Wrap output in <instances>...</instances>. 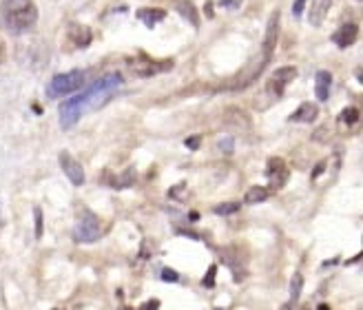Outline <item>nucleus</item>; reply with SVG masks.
<instances>
[{
	"instance_id": "a211bd4d",
	"label": "nucleus",
	"mask_w": 363,
	"mask_h": 310,
	"mask_svg": "<svg viewBox=\"0 0 363 310\" xmlns=\"http://www.w3.org/2000/svg\"><path fill=\"white\" fill-rule=\"evenodd\" d=\"M343 124H348V126H352V124H357L359 122V109L357 106H348V109H343L341 111V118H339Z\"/></svg>"
},
{
	"instance_id": "412c9836",
	"label": "nucleus",
	"mask_w": 363,
	"mask_h": 310,
	"mask_svg": "<svg viewBox=\"0 0 363 310\" xmlns=\"http://www.w3.org/2000/svg\"><path fill=\"white\" fill-rule=\"evenodd\" d=\"M160 277H162V282H169V284H175V282H179V275L173 270V268H164L160 272Z\"/></svg>"
},
{
	"instance_id": "f03ea898",
	"label": "nucleus",
	"mask_w": 363,
	"mask_h": 310,
	"mask_svg": "<svg viewBox=\"0 0 363 310\" xmlns=\"http://www.w3.org/2000/svg\"><path fill=\"white\" fill-rule=\"evenodd\" d=\"M35 23H38V7L33 0H0V27L7 33H29Z\"/></svg>"
},
{
	"instance_id": "1a4fd4ad",
	"label": "nucleus",
	"mask_w": 363,
	"mask_h": 310,
	"mask_svg": "<svg viewBox=\"0 0 363 310\" xmlns=\"http://www.w3.org/2000/svg\"><path fill=\"white\" fill-rule=\"evenodd\" d=\"M266 173H268V179H270V187H272V189L284 187V182H286V177H288L286 164H284L279 157H272V160L268 162Z\"/></svg>"
},
{
	"instance_id": "f8f14e48",
	"label": "nucleus",
	"mask_w": 363,
	"mask_h": 310,
	"mask_svg": "<svg viewBox=\"0 0 363 310\" xmlns=\"http://www.w3.org/2000/svg\"><path fill=\"white\" fill-rule=\"evenodd\" d=\"M330 87H333V76L328 71H319L315 76V94H317V100L325 102L330 98Z\"/></svg>"
},
{
	"instance_id": "6ab92c4d",
	"label": "nucleus",
	"mask_w": 363,
	"mask_h": 310,
	"mask_svg": "<svg viewBox=\"0 0 363 310\" xmlns=\"http://www.w3.org/2000/svg\"><path fill=\"white\" fill-rule=\"evenodd\" d=\"M301 288H303V277L297 272V275H293V282H290V299L297 301L301 295Z\"/></svg>"
},
{
	"instance_id": "6e6552de",
	"label": "nucleus",
	"mask_w": 363,
	"mask_h": 310,
	"mask_svg": "<svg viewBox=\"0 0 363 310\" xmlns=\"http://www.w3.org/2000/svg\"><path fill=\"white\" fill-rule=\"evenodd\" d=\"M357 38H359V27H357L354 23H346V25H341V27L335 31V35H333L335 45H337V47H341V49H348V47H352V45L357 43Z\"/></svg>"
},
{
	"instance_id": "f3484780",
	"label": "nucleus",
	"mask_w": 363,
	"mask_h": 310,
	"mask_svg": "<svg viewBox=\"0 0 363 310\" xmlns=\"http://www.w3.org/2000/svg\"><path fill=\"white\" fill-rule=\"evenodd\" d=\"M246 204H259V202H264V199H268V189H264V187H252V189H248L246 191Z\"/></svg>"
},
{
	"instance_id": "2f4dec72",
	"label": "nucleus",
	"mask_w": 363,
	"mask_h": 310,
	"mask_svg": "<svg viewBox=\"0 0 363 310\" xmlns=\"http://www.w3.org/2000/svg\"><path fill=\"white\" fill-rule=\"evenodd\" d=\"M357 3H361V0H357Z\"/></svg>"
},
{
	"instance_id": "4468645a",
	"label": "nucleus",
	"mask_w": 363,
	"mask_h": 310,
	"mask_svg": "<svg viewBox=\"0 0 363 310\" xmlns=\"http://www.w3.org/2000/svg\"><path fill=\"white\" fill-rule=\"evenodd\" d=\"M69 38L76 40L78 47H86L91 43V29L82 27V25H71L69 27Z\"/></svg>"
},
{
	"instance_id": "c85d7f7f",
	"label": "nucleus",
	"mask_w": 363,
	"mask_h": 310,
	"mask_svg": "<svg viewBox=\"0 0 363 310\" xmlns=\"http://www.w3.org/2000/svg\"><path fill=\"white\" fill-rule=\"evenodd\" d=\"M321 173H323V164H319V167H317V169H315V171H313V177H315V179H317V177H319V175H321Z\"/></svg>"
},
{
	"instance_id": "c756f323",
	"label": "nucleus",
	"mask_w": 363,
	"mask_h": 310,
	"mask_svg": "<svg viewBox=\"0 0 363 310\" xmlns=\"http://www.w3.org/2000/svg\"><path fill=\"white\" fill-rule=\"evenodd\" d=\"M317 310H330V308H328V304H321V306H317Z\"/></svg>"
},
{
	"instance_id": "ddd939ff",
	"label": "nucleus",
	"mask_w": 363,
	"mask_h": 310,
	"mask_svg": "<svg viewBox=\"0 0 363 310\" xmlns=\"http://www.w3.org/2000/svg\"><path fill=\"white\" fill-rule=\"evenodd\" d=\"M175 9H177V13H179L182 18H184L186 23H191L193 27L199 25L197 9H195V5L191 3V0H175Z\"/></svg>"
},
{
	"instance_id": "0eeeda50",
	"label": "nucleus",
	"mask_w": 363,
	"mask_h": 310,
	"mask_svg": "<svg viewBox=\"0 0 363 310\" xmlns=\"http://www.w3.org/2000/svg\"><path fill=\"white\" fill-rule=\"evenodd\" d=\"M297 76V69L295 67H284V69H277L275 74H272L270 82H268V91H272L275 96H281L284 89L288 82H293Z\"/></svg>"
},
{
	"instance_id": "9b49d317",
	"label": "nucleus",
	"mask_w": 363,
	"mask_h": 310,
	"mask_svg": "<svg viewBox=\"0 0 363 310\" xmlns=\"http://www.w3.org/2000/svg\"><path fill=\"white\" fill-rule=\"evenodd\" d=\"M317 116H319V106L317 104H313V102H303V104H299V109L297 111L290 116V122H303V124H311V122H315L317 120Z\"/></svg>"
},
{
	"instance_id": "f257e3e1",
	"label": "nucleus",
	"mask_w": 363,
	"mask_h": 310,
	"mask_svg": "<svg viewBox=\"0 0 363 310\" xmlns=\"http://www.w3.org/2000/svg\"><path fill=\"white\" fill-rule=\"evenodd\" d=\"M122 87V76L120 74H106L104 78L96 80L84 94L69 98L67 102L60 104V126L65 131L74 129L80 122V118L89 111H96V109L104 106L111 100Z\"/></svg>"
},
{
	"instance_id": "393cba45",
	"label": "nucleus",
	"mask_w": 363,
	"mask_h": 310,
	"mask_svg": "<svg viewBox=\"0 0 363 310\" xmlns=\"http://www.w3.org/2000/svg\"><path fill=\"white\" fill-rule=\"evenodd\" d=\"M220 149H222L224 153H226V151L230 153V151H233V138H224V140L220 142Z\"/></svg>"
},
{
	"instance_id": "5701e85b",
	"label": "nucleus",
	"mask_w": 363,
	"mask_h": 310,
	"mask_svg": "<svg viewBox=\"0 0 363 310\" xmlns=\"http://www.w3.org/2000/svg\"><path fill=\"white\" fill-rule=\"evenodd\" d=\"M215 275H217V266H211L208 272H206V277L202 279V286H204V288H211V286L215 284Z\"/></svg>"
},
{
	"instance_id": "dca6fc26",
	"label": "nucleus",
	"mask_w": 363,
	"mask_h": 310,
	"mask_svg": "<svg viewBox=\"0 0 363 310\" xmlns=\"http://www.w3.org/2000/svg\"><path fill=\"white\" fill-rule=\"evenodd\" d=\"M111 184L116 187V189H129V187H133L135 184V169H126L122 175H118Z\"/></svg>"
},
{
	"instance_id": "7c9ffc66",
	"label": "nucleus",
	"mask_w": 363,
	"mask_h": 310,
	"mask_svg": "<svg viewBox=\"0 0 363 310\" xmlns=\"http://www.w3.org/2000/svg\"><path fill=\"white\" fill-rule=\"evenodd\" d=\"M213 310H224V308H213Z\"/></svg>"
},
{
	"instance_id": "423d86ee",
	"label": "nucleus",
	"mask_w": 363,
	"mask_h": 310,
	"mask_svg": "<svg viewBox=\"0 0 363 310\" xmlns=\"http://www.w3.org/2000/svg\"><path fill=\"white\" fill-rule=\"evenodd\" d=\"M60 167H62V171L69 177L71 184H76V187L84 184V169H82V164L76 157H71L67 151L60 153Z\"/></svg>"
},
{
	"instance_id": "cd10ccee",
	"label": "nucleus",
	"mask_w": 363,
	"mask_h": 310,
	"mask_svg": "<svg viewBox=\"0 0 363 310\" xmlns=\"http://www.w3.org/2000/svg\"><path fill=\"white\" fill-rule=\"evenodd\" d=\"M220 5H222V7H238V5H240V0H222Z\"/></svg>"
},
{
	"instance_id": "20e7f679",
	"label": "nucleus",
	"mask_w": 363,
	"mask_h": 310,
	"mask_svg": "<svg viewBox=\"0 0 363 310\" xmlns=\"http://www.w3.org/2000/svg\"><path fill=\"white\" fill-rule=\"evenodd\" d=\"M100 237H102L100 220L91 211H86L78 220L76 228H74V240L80 242V244H91V242H98Z\"/></svg>"
},
{
	"instance_id": "7ed1b4c3",
	"label": "nucleus",
	"mask_w": 363,
	"mask_h": 310,
	"mask_svg": "<svg viewBox=\"0 0 363 310\" xmlns=\"http://www.w3.org/2000/svg\"><path fill=\"white\" fill-rule=\"evenodd\" d=\"M86 84V74L82 69H74L69 74H58L53 76L51 82L47 84V96L49 98H62L69 94H76Z\"/></svg>"
},
{
	"instance_id": "b1692460",
	"label": "nucleus",
	"mask_w": 363,
	"mask_h": 310,
	"mask_svg": "<svg viewBox=\"0 0 363 310\" xmlns=\"http://www.w3.org/2000/svg\"><path fill=\"white\" fill-rule=\"evenodd\" d=\"M306 3H308V0H295V5H293V13H295L297 18L301 16V11H303Z\"/></svg>"
},
{
	"instance_id": "a878e982",
	"label": "nucleus",
	"mask_w": 363,
	"mask_h": 310,
	"mask_svg": "<svg viewBox=\"0 0 363 310\" xmlns=\"http://www.w3.org/2000/svg\"><path fill=\"white\" fill-rule=\"evenodd\" d=\"M199 140H202L199 135H193V138H189V140H186V147H189V149H199Z\"/></svg>"
},
{
	"instance_id": "2eb2a0df",
	"label": "nucleus",
	"mask_w": 363,
	"mask_h": 310,
	"mask_svg": "<svg viewBox=\"0 0 363 310\" xmlns=\"http://www.w3.org/2000/svg\"><path fill=\"white\" fill-rule=\"evenodd\" d=\"M138 18H140L142 23H147L149 27H153L155 23L164 21V11H162V9H140Z\"/></svg>"
},
{
	"instance_id": "aec40b11",
	"label": "nucleus",
	"mask_w": 363,
	"mask_h": 310,
	"mask_svg": "<svg viewBox=\"0 0 363 310\" xmlns=\"http://www.w3.org/2000/svg\"><path fill=\"white\" fill-rule=\"evenodd\" d=\"M240 211V204L238 202H226V204H217L215 206V213L217 215H233Z\"/></svg>"
},
{
	"instance_id": "4be33fe9",
	"label": "nucleus",
	"mask_w": 363,
	"mask_h": 310,
	"mask_svg": "<svg viewBox=\"0 0 363 310\" xmlns=\"http://www.w3.org/2000/svg\"><path fill=\"white\" fill-rule=\"evenodd\" d=\"M33 217H35V237H43V211L38 206L33 209Z\"/></svg>"
},
{
	"instance_id": "9d476101",
	"label": "nucleus",
	"mask_w": 363,
	"mask_h": 310,
	"mask_svg": "<svg viewBox=\"0 0 363 310\" xmlns=\"http://www.w3.org/2000/svg\"><path fill=\"white\" fill-rule=\"evenodd\" d=\"M330 7H333V0H313V7H311V25L313 27H321L323 25V21H325V16H328V11H330Z\"/></svg>"
},
{
	"instance_id": "bb28decb",
	"label": "nucleus",
	"mask_w": 363,
	"mask_h": 310,
	"mask_svg": "<svg viewBox=\"0 0 363 310\" xmlns=\"http://www.w3.org/2000/svg\"><path fill=\"white\" fill-rule=\"evenodd\" d=\"M157 308H160V301H157V299H151V301H149L147 306H144V308H140V310H157Z\"/></svg>"
},
{
	"instance_id": "39448f33",
	"label": "nucleus",
	"mask_w": 363,
	"mask_h": 310,
	"mask_svg": "<svg viewBox=\"0 0 363 310\" xmlns=\"http://www.w3.org/2000/svg\"><path fill=\"white\" fill-rule=\"evenodd\" d=\"M277 40H279V11H272V16L268 18L266 25V33H264V43H262V60L268 65L272 53L277 49Z\"/></svg>"
}]
</instances>
